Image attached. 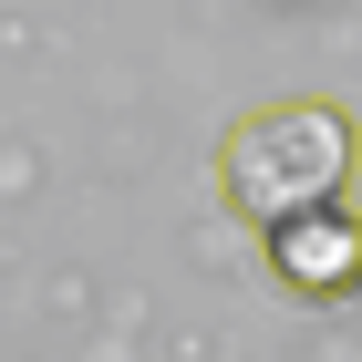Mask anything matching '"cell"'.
Segmentation results:
<instances>
[{"instance_id":"cell-1","label":"cell","mask_w":362,"mask_h":362,"mask_svg":"<svg viewBox=\"0 0 362 362\" xmlns=\"http://www.w3.org/2000/svg\"><path fill=\"white\" fill-rule=\"evenodd\" d=\"M218 166H228V207L269 228V218L321 207V197L341 187V166H352V124H341L332 104H269V114H249V124L218 145Z\"/></svg>"},{"instance_id":"cell-2","label":"cell","mask_w":362,"mask_h":362,"mask_svg":"<svg viewBox=\"0 0 362 362\" xmlns=\"http://www.w3.org/2000/svg\"><path fill=\"white\" fill-rule=\"evenodd\" d=\"M269 279L290 300H352L362 290V207L321 197V207L269 218Z\"/></svg>"}]
</instances>
